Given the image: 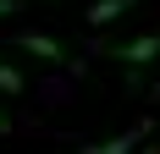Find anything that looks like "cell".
I'll return each mask as SVG.
<instances>
[{
    "instance_id": "52a82bcc",
    "label": "cell",
    "mask_w": 160,
    "mask_h": 154,
    "mask_svg": "<svg viewBox=\"0 0 160 154\" xmlns=\"http://www.w3.org/2000/svg\"><path fill=\"white\" fill-rule=\"evenodd\" d=\"M11 11H17V0H0V17H11Z\"/></svg>"
},
{
    "instance_id": "5b68a950",
    "label": "cell",
    "mask_w": 160,
    "mask_h": 154,
    "mask_svg": "<svg viewBox=\"0 0 160 154\" xmlns=\"http://www.w3.org/2000/svg\"><path fill=\"white\" fill-rule=\"evenodd\" d=\"M22 88H28V77L17 72L11 61H0V94H22Z\"/></svg>"
},
{
    "instance_id": "ba28073f",
    "label": "cell",
    "mask_w": 160,
    "mask_h": 154,
    "mask_svg": "<svg viewBox=\"0 0 160 154\" xmlns=\"http://www.w3.org/2000/svg\"><path fill=\"white\" fill-rule=\"evenodd\" d=\"M144 154H155V149H144Z\"/></svg>"
},
{
    "instance_id": "7a4b0ae2",
    "label": "cell",
    "mask_w": 160,
    "mask_h": 154,
    "mask_svg": "<svg viewBox=\"0 0 160 154\" xmlns=\"http://www.w3.org/2000/svg\"><path fill=\"white\" fill-rule=\"evenodd\" d=\"M149 127H155V121H149V116H144V121H132L127 132H116V138H105V143H88V149H83V154H132V149H138V143L149 138Z\"/></svg>"
},
{
    "instance_id": "6da1fadb",
    "label": "cell",
    "mask_w": 160,
    "mask_h": 154,
    "mask_svg": "<svg viewBox=\"0 0 160 154\" xmlns=\"http://www.w3.org/2000/svg\"><path fill=\"white\" fill-rule=\"evenodd\" d=\"M111 55L122 66H149L160 55V28H149V33H138V39H127V44H111Z\"/></svg>"
},
{
    "instance_id": "277c9868",
    "label": "cell",
    "mask_w": 160,
    "mask_h": 154,
    "mask_svg": "<svg viewBox=\"0 0 160 154\" xmlns=\"http://www.w3.org/2000/svg\"><path fill=\"white\" fill-rule=\"evenodd\" d=\"M132 6H138V0H99V6H88V17H83V22H88V28H105L111 17L132 11Z\"/></svg>"
},
{
    "instance_id": "3957f363",
    "label": "cell",
    "mask_w": 160,
    "mask_h": 154,
    "mask_svg": "<svg viewBox=\"0 0 160 154\" xmlns=\"http://www.w3.org/2000/svg\"><path fill=\"white\" fill-rule=\"evenodd\" d=\"M22 55H39V61H66V50L61 39H50V33H22V39H11Z\"/></svg>"
},
{
    "instance_id": "8992f818",
    "label": "cell",
    "mask_w": 160,
    "mask_h": 154,
    "mask_svg": "<svg viewBox=\"0 0 160 154\" xmlns=\"http://www.w3.org/2000/svg\"><path fill=\"white\" fill-rule=\"evenodd\" d=\"M0 138H11V116H6V110H0Z\"/></svg>"
}]
</instances>
